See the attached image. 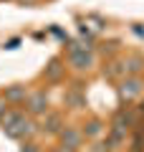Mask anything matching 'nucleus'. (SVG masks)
Segmentation results:
<instances>
[{
  "label": "nucleus",
  "mask_w": 144,
  "mask_h": 152,
  "mask_svg": "<svg viewBox=\"0 0 144 152\" xmlns=\"http://www.w3.org/2000/svg\"><path fill=\"white\" fill-rule=\"evenodd\" d=\"M3 129H5V134H8V137H13V140H18V137L33 134V132H36V127H33L31 122H28L25 117H23V114H18L15 119H13L10 124H8V127H3Z\"/></svg>",
  "instance_id": "nucleus-1"
},
{
  "label": "nucleus",
  "mask_w": 144,
  "mask_h": 152,
  "mask_svg": "<svg viewBox=\"0 0 144 152\" xmlns=\"http://www.w3.org/2000/svg\"><path fill=\"white\" fill-rule=\"evenodd\" d=\"M91 53H89V46H81V48H76L73 53H71V64L76 66V69H89L91 66Z\"/></svg>",
  "instance_id": "nucleus-2"
},
{
  "label": "nucleus",
  "mask_w": 144,
  "mask_h": 152,
  "mask_svg": "<svg viewBox=\"0 0 144 152\" xmlns=\"http://www.w3.org/2000/svg\"><path fill=\"white\" fill-rule=\"evenodd\" d=\"M46 107H48L46 91H36V94L31 96V102H28V109H31L33 114H43V112H46Z\"/></svg>",
  "instance_id": "nucleus-3"
},
{
  "label": "nucleus",
  "mask_w": 144,
  "mask_h": 152,
  "mask_svg": "<svg viewBox=\"0 0 144 152\" xmlns=\"http://www.w3.org/2000/svg\"><path fill=\"white\" fill-rule=\"evenodd\" d=\"M119 91H121L124 99H132V96H137V94L142 91V81H139V79H127V81L121 84Z\"/></svg>",
  "instance_id": "nucleus-4"
},
{
  "label": "nucleus",
  "mask_w": 144,
  "mask_h": 152,
  "mask_svg": "<svg viewBox=\"0 0 144 152\" xmlns=\"http://www.w3.org/2000/svg\"><path fill=\"white\" fill-rule=\"evenodd\" d=\"M61 140H63V147H66V150H73V147H79V142H81V132H76V129H63Z\"/></svg>",
  "instance_id": "nucleus-5"
},
{
  "label": "nucleus",
  "mask_w": 144,
  "mask_h": 152,
  "mask_svg": "<svg viewBox=\"0 0 144 152\" xmlns=\"http://www.w3.org/2000/svg\"><path fill=\"white\" fill-rule=\"evenodd\" d=\"M23 99H25V86H13L5 94V102H23Z\"/></svg>",
  "instance_id": "nucleus-6"
},
{
  "label": "nucleus",
  "mask_w": 144,
  "mask_h": 152,
  "mask_svg": "<svg viewBox=\"0 0 144 152\" xmlns=\"http://www.w3.org/2000/svg\"><path fill=\"white\" fill-rule=\"evenodd\" d=\"M58 124H61V119L56 117V114H51L48 122H46V129H48V132H56V129H58Z\"/></svg>",
  "instance_id": "nucleus-7"
},
{
  "label": "nucleus",
  "mask_w": 144,
  "mask_h": 152,
  "mask_svg": "<svg viewBox=\"0 0 144 152\" xmlns=\"http://www.w3.org/2000/svg\"><path fill=\"white\" fill-rule=\"evenodd\" d=\"M58 74H61V66H58V61H51V66H48V76H51V79H56Z\"/></svg>",
  "instance_id": "nucleus-8"
},
{
  "label": "nucleus",
  "mask_w": 144,
  "mask_h": 152,
  "mask_svg": "<svg viewBox=\"0 0 144 152\" xmlns=\"http://www.w3.org/2000/svg\"><path fill=\"white\" fill-rule=\"evenodd\" d=\"M86 132H89L91 137H96L99 132H101V124H99V122H91V124H89V129H86Z\"/></svg>",
  "instance_id": "nucleus-9"
},
{
  "label": "nucleus",
  "mask_w": 144,
  "mask_h": 152,
  "mask_svg": "<svg viewBox=\"0 0 144 152\" xmlns=\"http://www.w3.org/2000/svg\"><path fill=\"white\" fill-rule=\"evenodd\" d=\"M66 102H73V104H81V96H79V94H68V96H66Z\"/></svg>",
  "instance_id": "nucleus-10"
},
{
  "label": "nucleus",
  "mask_w": 144,
  "mask_h": 152,
  "mask_svg": "<svg viewBox=\"0 0 144 152\" xmlns=\"http://www.w3.org/2000/svg\"><path fill=\"white\" fill-rule=\"evenodd\" d=\"M3 114H5V99H0V119H3Z\"/></svg>",
  "instance_id": "nucleus-11"
},
{
  "label": "nucleus",
  "mask_w": 144,
  "mask_h": 152,
  "mask_svg": "<svg viewBox=\"0 0 144 152\" xmlns=\"http://www.w3.org/2000/svg\"><path fill=\"white\" fill-rule=\"evenodd\" d=\"M106 147H109V145H96V150H94V152H106Z\"/></svg>",
  "instance_id": "nucleus-12"
},
{
  "label": "nucleus",
  "mask_w": 144,
  "mask_h": 152,
  "mask_svg": "<svg viewBox=\"0 0 144 152\" xmlns=\"http://www.w3.org/2000/svg\"><path fill=\"white\" fill-rule=\"evenodd\" d=\"M23 152H38V147H33V145H28V147H23Z\"/></svg>",
  "instance_id": "nucleus-13"
},
{
  "label": "nucleus",
  "mask_w": 144,
  "mask_h": 152,
  "mask_svg": "<svg viewBox=\"0 0 144 152\" xmlns=\"http://www.w3.org/2000/svg\"><path fill=\"white\" fill-rule=\"evenodd\" d=\"M20 3H25V5H31V3H36V0H20Z\"/></svg>",
  "instance_id": "nucleus-14"
},
{
  "label": "nucleus",
  "mask_w": 144,
  "mask_h": 152,
  "mask_svg": "<svg viewBox=\"0 0 144 152\" xmlns=\"http://www.w3.org/2000/svg\"><path fill=\"white\" fill-rule=\"evenodd\" d=\"M58 152H73V150H66V147H63V150H58Z\"/></svg>",
  "instance_id": "nucleus-15"
}]
</instances>
